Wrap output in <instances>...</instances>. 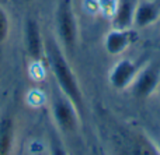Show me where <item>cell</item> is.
<instances>
[{"instance_id": "5", "label": "cell", "mask_w": 160, "mask_h": 155, "mask_svg": "<svg viewBox=\"0 0 160 155\" xmlns=\"http://www.w3.org/2000/svg\"><path fill=\"white\" fill-rule=\"evenodd\" d=\"M141 64L131 60V59H121L112 66L108 74V81H110L111 87L118 91H124V89L129 88L131 84L133 83L136 74L141 70Z\"/></svg>"}, {"instance_id": "8", "label": "cell", "mask_w": 160, "mask_h": 155, "mask_svg": "<svg viewBox=\"0 0 160 155\" xmlns=\"http://www.w3.org/2000/svg\"><path fill=\"white\" fill-rule=\"evenodd\" d=\"M136 0H115L112 16V27L118 30H128L133 25Z\"/></svg>"}, {"instance_id": "12", "label": "cell", "mask_w": 160, "mask_h": 155, "mask_svg": "<svg viewBox=\"0 0 160 155\" xmlns=\"http://www.w3.org/2000/svg\"><path fill=\"white\" fill-rule=\"evenodd\" d=\"M52 155H66V154H65L62 150H55V151H53V154H52Z\"/></svg>"}, {"instance_id": "10", "label": "cell", "mask_w": 160, "mask_h": 155, "mask_svg": "<svg viewBox=\"0 0 160 155\" xmlns=\"http://www.w3.org/2000/svg\"><path fill=\"white\" fill-rule=\"evenodd\" d=\"M14 147V122L10 116L0 117V155H11Z\"/></svg>"}, {"instance_id": "3", "label": "cell", "mask_w": 160, "mask_h": 155, "mask_svg": "<svg viewBox=\"0 0 160 155\" xmlns=\"http://www.w3.org/2000/svg\"><path fill=\"white\" fill-rule=\"evenodd\" d=\"M51 113L53 122L62 133H76L80 125V112L75 103L61 91L56 89L51 99Z\"/></svg>"}, {"instance_id": "14", "label": "cell", "mask_w": 160, "mask_h": 155, "mask_svg": "<svg viewBox=\"0 0 160 155\" xmlns=\"http://www.w3.org/2000/svg\"><path fill=\"white\" fill-rule=\"evenodd\" d=\"M159 91H160V88H159Z\"/></svg>"}, {"instance_id": "1", "label": "cell", "mask_w": 160, "mask_h": 155, "mask_svg": "<svg viewBox=\"0 0 160 155\" xmlns=\"http://www.w3.org/2000/svg\"><path fill=\"white\" fill-rule=\"evenodd\" d=\"M45 59L48 62L49 70L56 81L58 88L75 103V106L82 112L83 109V92L79 80L70 66L68 56L62 50L61 45L53 38L45 39Z\"/></svg>"}, {"instance_id": "6", "label": "cell", "mask_w": 160, "mask_h": 155, "mask_svg": "<svg viewBox=\"0 0 160 155\" xmlns=\"http://www.w3.org/2000/svg\"><path fill=\"white\" fill-rule=\"evenodd\" d=\"M24 43L31 60L41 62L42 57H45V39L42 38L39 24L34 18H28L25 21Z\"/></svg>"}, {"instance_id": "4", "label": "cell", "mask_w": 160, "mask_h": 155, "mask_svg": "<svg viewBox=\"0 0 160 155\" xmlns=\"http://www.w3.org/2000/svg\"><path fill=\"white\" fill-rule=\"evenodd\" d=\"M131 92L138 99H146L160 88V66L150 63L142 66L136 74L133 83L131 84Z\"/></svg>"}, {"instance_id": "13", "label": "cell", "mask_w": 160, "mask_h": 155, "mask_svg": "<svg viewBox=\"0 0 160 155\" xmlns=\"http://www.w3.org/2000/svg\"><path fill=\"white\" fill-rule=\"evenodd\" d=\"M156 147H158V151H159V154H160V140H159V143H158V145H156Z\"/></svg>"}, {"instance_id": "7", "label": "cell", "mask_w": 160, "mask_h": 155, "mask_svg": "<svg viewBox=\"0 0 160 155\" xmlns=\"http://www.w3.org/2000/svg\"><path fill=\"white\" fill-rule=\"evenodd\" d=\"M133 39H135V32L131 28L128 30L112 28L104 38V48L108 55L118 56L131 46Z\"/></svg>"}, {"instance_id": "9", "label": "cell", "mask_w": 160, "mask_h": 155, "mask_svg": "<svg viewBox=\"0 0 160 155\" xmlns=\"http://www.w3.org/2000/svg\"><path fill=\"white\" fill-rule=\"evenodd\" d=\"M160 20V3L143 0L136 3L133 25L138 28H146Z\"/></svg>"}, {"instance_id": "2", "label": "cell", "mask_w": 160, "mask_h": 155, "mask_svg": "<svg viewBox=\"0 0 160 155\" xmlns=\"http://www.w3.org/2000/svg\"><path fill=\"white\" fill-rule=\"evenodd\" d=\"M56 41L68 57L75 53L79 42V24L72 0H59L55 11Z\"/></svg>"}, {"instance_id": "11", "label": "cell", "mask_w": 160, "mask_h": 155, "mask_svg": "<svg viewBox=\"0 0 160 155\" xmlns=\"http://www.w3.org/2000/svg\"><path fill=\"white\" fill-rule=\"evenodd\" d=\"M11 31V21L7 11L3 7H0V45H3L8 39Z\"/></svg>"}, {"instance_id": "15", "label": "cell", "mask_w": 160, "mask_h": 155, "mask_svg": "<svg viewBox=\"0 0 160 155\" xmlns=\"http://www.w3.org/2000/svg\"><path fill=\"white\" fill-rule=\"evenodd\" d=\"M159 21H160V20H159Z\"/></svg>"}]
</instances>
